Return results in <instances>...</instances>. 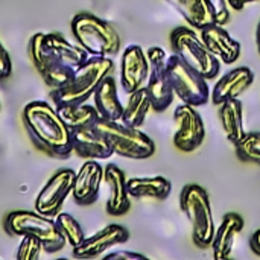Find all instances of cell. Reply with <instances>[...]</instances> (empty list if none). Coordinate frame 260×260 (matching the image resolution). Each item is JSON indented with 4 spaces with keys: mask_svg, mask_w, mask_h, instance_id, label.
<instances>
[{
    "mask_svg": "<svg viewBox=\"0 0 260 260\" xmlns=\"http://www.w3.org/2000/svg\"><path fill=\"white\" fill-rule=\"evenodd\" d=\"M21 120L38 149L56 158H67L72 155L73 133L50 104L44 101L29 102L23 108Z\"/></svg>",
    "mask_w": 260,
    "mask_h": 260,
    "instance_id": "1",
    "label": "cell"
},
{
    "mask_svg": "<svg viewBox=\"0 0 260 260\" xmlns=\"http://www.w3.org/2000/svg\"><path fill=\"white\" fill-rule=\"evenodd\" d=\"M113 69L114 62L110 56H90L75 70L69 84L59 88H52L50 99L55 105L84 104L93 96L102 79L111 75Z\"/></svg>",
    "mask_w": 260,
    "mask_h": 260,
    "instance_id": "2",
    "label": "cell"
},
{
    "mask_svg": "<svg viewBox=\"0 0 260 260\" xmlns=\"http://www.w3.org/2000/svg\"><path fill=\"white\" fill-rule=\"evenodd\" d=\"M72 34L90 56H111L120 50V37L117 30L94 14H76L72 18Z\"/></svg>",
    "mask_w": 260,
    "mask_h": 260,
    "instance_id": "3",
    "label": "cell"
},
{
    "mask_svg": "<svg viewBox=\"0 0 260 260\" xmlns=\"http://www.w3.org/2000/svg\"><path fill=\"white\" fill-rule=\"evenodd\" d=\"M180 207L192 224V239L198 248H209L215 236L212 203L200 184H186L180 193Z\"/></svg>",
    "mask_w": 260,
    "mask_h": 260,
    "instance_id": "4",
    "label": "cell"
},
{
    "mask_svg": "<svg viewBox=\"0 0 260 260\" xmlns=\"http://www.w3.org/2000/svg\"><path fill=\"white\" fill-rule=\"evenodd\" d=\"M3 225L5 230L12 236L37 238L43 245V251L46 253H58L66 245V239L59 233L56 222L52 218L38 213L37 210L11 212L9 215H6Z\"/></svg>",
    "mask_w": 260,
    "mask_h": 260,
    "instance_id": "5",
    "label": "cell"
},
{
    "mask_svg": "<svg viewBox=\"0 0 260 260\" xmlns=\"http://www.w3.org/2000/svg\"><path fill=\"white\" fill-rule=\"evenodd\" d=\"M94 128L108 140L114 154L133 160H146L154 155V140L139 128L126 126L119 120L99 119Z\"/></svg>",
    "mask_w": 260,
    "mask_h": 260,
    "instance_id": "6",
    "label": "cell"
},
{
    "mask_svg": "<svg viewBox=\"0 0 260 260\" xmlns=\"http://www.w3.org/2000/svg\"><path fill=\"white\" fill-rule=\"evenodd\" d=\"M171 46L186 64L195 69L206 79L216 78L221 70V61L207 49L201 37L193 29L180 26L171 34Z\"/></svg>",
    "mask_w": 260,
    "mask_h": 260,
    "instance_id": "7",
    "label": "cell"
},
{
    "mask_svg": "<svg viewBox=\"0 0 260 260\" xmlns=\"http://www.w3.org/2000/svg\"><path fill=\"white\" fill-rule=\"evenodd\" d=\"M166 67L174 91L184 104L201 107L210 101V87L207 79L186 64L177 53L168 56Z\"/></svg>",
    "mask_w": 260,
    "mask_h": 260,
    "instance_id": "8",
    "label": "cell"
},
{
    "mask_svg": "<svg viewBox=\"0 0 260 260\" xmlns=\"http://www.w3.org/2000/svg\"><path fill=\"white\" fill-rule=\"evenodd\" d=\"M27 50H29L32 64L35 66V69L41 75L43 81L50 88L64 87L73 78V73L76 69H72L66 64H62L56 58V55L47 47L43 32H38L30 37Z\"/></svg>",
    "mask_w": 260,
    "mask_h": 260,
    "instance_id": "9",
    "label": "cell"
},
{
    "mask_svg": "<svg viewBox=\"0 0 260 260\" xmlns=\"http://www.w3.org/2000/svg\"><path fill=\"white\" fill-rule=\"evenodd\" d=\"M148 61H149V76L146 81V90L151 98L152 110L157 113H161L171 107L174 102V87L171 84V78L168 75V55L165 49L154 46L149 47L146 52Z\"/></svg>",
    "mask_w": 260,
    "mask_h": 260,
    "instance_id": "10",
    "label": "cell"
},
{
    "mask_svg": "<svg viewBox=\"0 0 260 260\" xmlns=\"http://www.w3.org/2000/svg\"><path fill=\"white\" fill-rule=\"evenodd\" d=\"M75 172L72 169H59L55 172L40 193L35 198V210L44 216L55 218L61 209L67 197L72 193Z\"/></svg>",
    "mask_w": 260,
    "mask_h": 260,
    "instance_id": "11",
    "label": "cell"
},
{
    "mask_svg": "<svg viewBox=\"0 0 260 260\" xmlns=\"http://www.w3.org/2000/svg\"><path fill=\"white\" fill-rule=\"evenodd\" d=\"M174 120L178 123V131L174 134V145L181 152H193L198 149L206 137L203 117L197 107L183 104L174 113Z\"/></svg>",
    "mask_w": 260,
    "mask_h": 260,
    "instance_id": "12",
    "label": "cell"
},
{
    "mask_svg": "<svg viewBox=\"0 0 260 260\" xmlns=\"http://www.w3.org/2000/svg\"><path fill=\"white\" fill-rule=\"evenodd\" d=\"M149 61L143 49L137 44L128 46L122 53L120 84L125 93H133L146 85L149 76Z\"/></svg>",
    "mask_w": 260,
    "mask_h": 260,
    "instance_id": "13",
    "label": "cell"
},
{
    "mask_svg": "<svg viewBox=\"0 0 260 260\" xmlns=\"http://www.w3.org/2000/svg\"><path fill=\"white\" fill-rule=\"evenodd\" d=\"M129 239V232L119 225V224H110L94 233L90 238H85L82 244L73 248L72 254L76 259H94L102 256L107 250L125 244Z\"/></svg>",
    "mask_w": 260,
    "mask_h": 260,
    "instance_id": "14",
    "label": "cell"
},
{
    "mask_svg": "<svg viewBox=\"0 0 260 260\" xmlns=\"http://www.w3.org/2000/svg\"><path fill=\"white\" fill-rule=\"evenodd\" d=\"M104 181V169L96 160L85 161L79 172L75 175L72 197L73 201L79 206H90L96 203L101 190V184Z\"/></svg>",
    "mask_w": 260,
    "mask_h": 260,
    "instance_id": "15",
    "label": "cell"
},
{
    "mask_svg": "<svg viewBox=\"0 0 260 260\" xmlns=\"http://www.w3.org/2000/svg\"><path fill=\"white\" fill-rule=\"evenodd\" d=\"M201 40L207 49L224 64H233L241 56V44L236 41L222 24L213 23L201 29Z\"/></svg>",
    "mask_w": 260,
    "mask_h": 260,
    "instance_id": "16",
    "label": "cell"
},
{
    "mask_svg": "<svg viewBox=\"0 0 260 260\" xmlns=\"http://www.w3.org/2000/svg\"><path fill=\"white\" fill-rule=\"evenodd\" d=\"M125 172L116 165H107L104 169V183L108 187L107 212L111 216H122L131 209L129 192L126 186Z\"/></svg>",
    "mask_w": 260,
    "mask_h": 260,
    "instance_id": "17",
    "label": "cell"
},
{
    "mask_svg": "<svg viewBox=\"0 0 260 260\" xmlns=\"http://www.w3.org/2000/svg\"><path fill=\"white\" fill-rule=\"evenodd\" d=\"M254 82V73L248 67H236L230 72H227L216 85L213 87L210 98L215 105H221L222 102L229 99H238L245 90L251 87Z\"/></svg>",
    "mask_w": 260,
    "mask_h": 260,
    "instance_id": "18",
    "label": "cell"
},
{
    "mask_svg": "<svg viewBox=\"0 0 260 260\" xmlns=\"http://www.w3.org/2000/svg\"><path fill=\"white\" fill-rule=\"evenodd\" d=\"M72 148L76 155L87 160H107L114 154L108 140L94 126L75 131L72 136Z\"/></svg>",
    "mask_w": 260,
    "mask_h": 260,
    "instance_id": "19",
    "label": "cell"
},
{
    "mask_svg": "<svg viewBox=\"0 0 260 260\" xmlns=\"http://www.w3.org/2000/svg\"><path fill=\"white\" fill-rule=\"evenodd\" d=\"M244 224H245L244 218L235 212L225 213L222 216V221H221L219 227L215 230V236H213V241L210 245L215 259L222 260L230 257V254L233 251L235 239L242 232Z\"/></svg>",
    "mask_w": 260,
    "mask_h": 260,
    "instance_id": "20",
    "label": "cell"
},
{
    "mask_svg": "<svg viewBox=\"0 0 260 260\" xmlns=\"http://www.w3.org/2000/svg\"><path fill=\"white\" fill-rule=\"evenodd\" d=\"M93 101L101 119L120 120L123 113V105L119 101L117 84L111 75L105 76L102 82L98 85V88L93 93Z\"/></svg>",
    "mask_w": 260,
    "mask_h": 260,
    "instance_id": "21",
    "label": "cell"
},
{
    "mask_svg": "<svg viewBox=\"0 0 260 260\" xmlns=\"http://www.w3.org/2000/svg\"><path fill=\"white\" fill-rule=\"evenodd\" d=\"M131 198H152L163 201L171 195L172 184L168 178L157 177H134L126 181Z\"/></svg>",
    "mask_w": 260,
    "mask_h": 260,
    "instance_id": "22",
    "label": "cell"
},
{
    "mask_svg": "<svg viewBox=\"0 0 260 260\" xmlns=\"http://www.w3.org/2000/svg\"><path fill=\"white\" fill-rule=\"evenodd\" d=\"M56 111L72 133L93 128L98 123V120L101 119L96 107L88 105L85 102L84 104L56 105Z\"/></svg>",
    "mask_w": 260,
    "mask_h": 260,
    "instance_id": "23",
    "label": "cell"
},
{
    "mask_svg": "<svg viewBox=\"0 0 260 260\" xmlns=\"http://www.w3.org/2000/svg\"><path fill=\"white\" fill-rule=\"evenodd\" d=\"M166 2L172 5L193 29L201 30L203 27L216 23L213 9L207 0H166Z\"/></svg>",
    "mask_w": 260,
    "mask_h": 260,
    "instance_id": "24",
    "label": "cell"
},
{
    "mask_svg": "<svg viewBox=\"0 0 260 260\" xmlns=\"http://www.w3.org/2000/svg\"><path fill=\"white\" fill-rule=\"evenodd\" d=\"M219 120L227 139L238 145L245 136L244 128V113L239 99H229L219 105Z\"/></svg>",
    "mask_w": 260,
    "mask_h": 260,
    "instance_id": "25",
    "label": "cell"
},
{
    "mask_svg": "<svg viewBox=\"0 0 260 260\" xmlns=\"http://www.w3.org/2000/svg\"><path fill=\"white\" fill-rule=\"evenodd\" d=\"M44 41H46L47 47L56 55V58L62 64H66L72 69H78L81 64H84L90 58V55L87 53L85 49H82L79 44L75 46V44L69 43L59 34H55V32L44 34Z\"/></svg>",
    "mask_w": 260,
    "mask_h": 260,
    "instance_id": "26",
    "label": "cell"
},
{
    "mask_svg": "<svg viewBox=\"0 0 260 260\" xmlns=\"http://www.w3.org/2000/svg\"><path fill=\"white\" fill-rule=\"evenodd\" d=\"M151 108H152V104H151L148 90H146V87H140L139 90L129 93V99H128L126 105L123 107L120 122L126 126L139 128L145 122Z\"/></svg>",
    "mask_w": 260,
    "mask_h": 260,
    "instance_id": "27",
    "label": "cell"
},
{
    "mask_svg": "<svg viewBox=\"0 0 260 260\" xmlns=\"http://www.w3.org/2000/svg\"><path fill=\"white\" fill-rule=\"evenodd\" d=\"M55 222H56V227L59 230V233L64 236L66 242L75 248L78 247L79 244H82V241L85 239V235H84V229L81 227V224L69 213H58L55 216Z\"/></svg>",
    "mask_w": 260,
    "mask_h": 260,
    "instance_id": "28",
    "label": "cell"
},
{
    "mask_svg": "<svg viewBox=\"0 0 260 260\" xmlns=\"http://www.w3.org/2000/svg\"><path fill=\"white\" fill-rule=\"evenodd\" d=\"M235 149L241 161L260 166V133H245L242 140L235 145Z\"/></svg>",
    "mask_w": 260,
    "mask_h": 260,
    "instance_id": "29",
    "label": "cell"
},
{
    "mask_svg": "<svg viewBox=\"0 0 260 260\" xmlns=\"http://www.w3.org/2000/svg\"><path fill=\"white\" fill-rule=\"evenodd\" d=\"M43 251L41 242L34 236H23L18 250H17V260H37Z\"/></svg>",
    "mask_w": 260,
    "mask_h": 260,
    "instance_id": "30",
    "label": "cell"
},
{
    "mask_svg": "<svg viewBox=\"0 0 260 260\" xmlns=\"http://www.w3.org/2000/svg\"><path fill=\"white\" fill-rule=\"evenodd\" d=\"M209 5L213 9L215 14V21L218 24H227L230 20V12H229V3L227 0H207Z\"/></svg>",
    "mask_w": 260,
    "mask_h": 260,
    "instance_id": "31",
    "label": "cell"
},
{
    "mask_svg": "<svg viewBox=\"0 0 260 260\" xmlns=\"http://www.w3.org/2000/svg\"><path fill=\"white\" fill-rule=\"evenodd\" d=\"M11 75H12V61L8 50L0 41V81L8 79Z\"/></svg>",
    "mask_w": 260,
    "mask_h": 260,
    "instance_id": "32",
    "label": "cell"
},
{
    "mask_svg": "<svg viewBox=\"0 0 260 260\" xmlns=\"http://www.w3.org/2000/svg\"><path fill=\"white\" fill-rule=\"evenodd\" d=\"M104 260H148L146 256L143 254H139V253H134V251H125V250H120V251H113V253H108L105 256H102Z\"/></svg>",
    "mask_w": 260,
    "mask_h": 260,
    "instance_id": "33",
    "label": "cell"
},
{
    "mask_svg": "<svg viewBox=\"0 0 260 260\" xmlns=\"http://www.w3.org/2000/svg\"><path fill=\"white\" fill-rule=\"evenodd\" d=\"M250 247H251V250H253L257 256H260V229L253 233V236H251V239H250Z\"/></svg>",
    "mask_w": 260,
    "mask_h": 260,
    "instance_id": "34",
    "label": "cell"
},
{
    "mask_svg": "<svg viewBox=\"0 0 260 260\" xmlns=\"http://www.w3.org/2000/svg\"><path fill=\"white\" fill-rule=\"evenodd\" d=\"M253 2H259V0H227V3H229L233 9H236V11L244 9L248 3H253Z\"/></svg>",
    "mask_w": 260,
    "mask_h": 260,
    "instance_id": "35",
    "label": "cell"
},
{
    "mask_svg": "<svg viewBox=\"0 0 260 260\" xmlns=\"http://www.w3.org/2000/svg\"><path fill=\"white\" fill-rule=\"evenodd\" d=\"M256 43H257V50L260 53V21L257 24V30H256Z\"/></svg>",
    "mask_w": 260,
    "mask_h": 260,
    "instance_id": "36",
    "label": "cell"
}]
</instances>
